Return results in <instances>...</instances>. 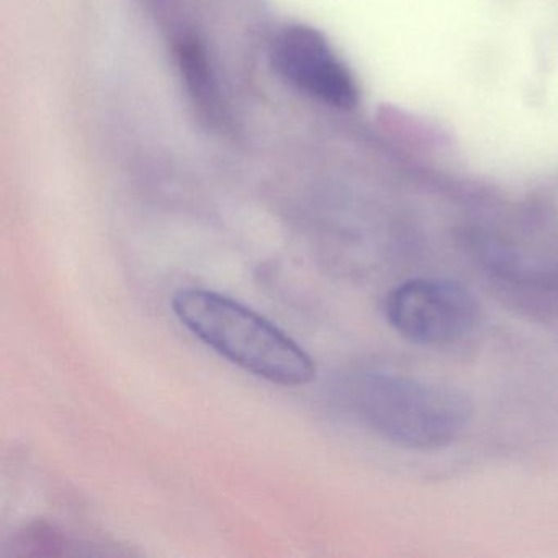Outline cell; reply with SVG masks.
Listing matches in <instances>:
<instances>
[{"instance_id": "1", "label": "cell", "mask_w": 558, "mask_h": 558, "mask_svg": "<svg viewBox=\"0 0 558 558\" xmlns=\"http://www.w3.org/2000/svg\"><path fill=\"white\" fill-rule=\"evenodd\" d=\"M172 312L182 326L211 351L280 387H305L316 380L315 361L286 331L243 303L207 289H181Z\"/></svg>"}, {"instance_id": "5", "label": "cell", "mask_w": 558, "mask_h": 558, "mask_svg": "<svg viewBox=\"0 0 558 558\" xmlns=\"http://www.w3.org/2000/svg\"><path fill=\"white\" fill-rule=\"evenodd\" d=\"M179 58H181L182 73L185 74L195 102L202 109L207 110L210 116H215V110L218 109L217 90H215L210 66H208L204 51L198 45L185 44L179 51Z\"/></svg>"}, {"instance_id": "4", "label": "cell", "mask_w": 558, "mask_h": 558, "mask_svg": "<svg viewBox=\"0 0 558 558\" xmlns=\"http://www.w3.org/2000/svg\"><path fill=\"white\" fill-rule=\"evenodd\" d=\"M277 73L293 87L336 109L351 110L359 104L354 76L323 34L306 25L283 28L272 45Z\"/></svg>"}, {"instance_id": "2", "label": "cell", "mask_w": 558, "mask_h": 558, "mask_svg": "<svg viewBox=\"0 0 558 558\" xmlns=\"http://www.w3.org/2000/svg\"><path fill=\"white\" fill-rule=\"evenodd\" d=\"M349 403L372 429L410 449H437L456 440L470 421L456 391L398 375L368 374L349 387Z\"/></svg>"}, {"instance_id": "3", "label": "cell", "mask_w": 558, "mask_h": 558, "mask_svg": "<svg viewBox=\"0 0 558 558\" xmlns=\"http://www.w3.org/2000/svg\"><path fill=\"white\" fill-rule=\"evenodd\" d=\"M387 316L408 341L440 345L472 331L478 305L465 287L452 280L416 279L388 295Z\"/></svg>"}]
</instances>
